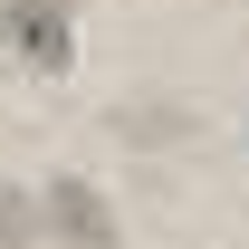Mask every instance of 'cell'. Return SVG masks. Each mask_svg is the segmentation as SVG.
Listing matches in <instances>:
<instances>
[{
  "instance_id": "cell-1",
  "label": "cell",
  "mask_w": 249,
  "mask_h": 249,
  "mask_svg": "<svg viewBox=\"0 0 249 249\" xmlns=\"http://www.w3.org/2000/svg\"><path fill=\"white\" fill-rule=\"evenodd\" d=\"M0 38H10L29 67H67V58H77L67 0H0Z\"/></svg>"
},
{
  "instance_id": "cell-2",
  "label": "cell",
  "mask_w": 249,
  "mask_h": 249,
  "mask_svg": "<svg viewBox=\"0 0 249 249\" xmlns=\"http://www.w3.org/2000/svg\"><path fill=\"white\" fill-rule=\"evenodd\" d=\"M48 230H58L67 249H115V211H106V192L77 182V173L48 182Z\"/></svg>"
},
{
  "instance_id": "cell-3",
  "label": "cell",
  "mask_w": 249,
  "mask_h": 249,
  "mask_svg": "<svg viewBox=\"0 0 249 249\" xmlns=\"http://www.w3.org/2000/svg\"><path fill=\"white\" fill-rule=\"evenodd\" d=\"M29 240H38V211L19 192H0V249H29Z\"/></svg>"
}]
</instances>
